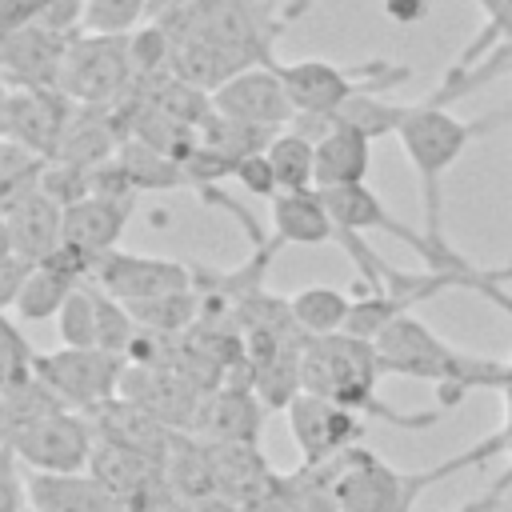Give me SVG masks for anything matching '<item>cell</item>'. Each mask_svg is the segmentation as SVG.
Wrapping results in <instances>:
<instances>
[{"label": "cell", "instance_id": "ac0fdd59", "mask_svg": "<svg viewBox=\"0 0 512 512\" xmlns=\"http://www.w3.org/2000/svg\"><path fill=\"white\" fill-rule=\"evenodd\" d=\"M124 140H128V132H124L116 108H84V104H76V112H72L52 160H64V164L96 172L100 164H108L120 152Z\"/></svg>", "mask_w": 512, "mask_h": 512}, {"label": "cell", "instance_id": "d6986e66", "mask_svg": "<svg viewBox=\"0 0 512 512\" xmlns=\"http://www.w3.org/2000/svg\"><path fill=\"white\" fill-rule=\"evenodd\" d=\"M136 204L128 200H108V196H88L72 208H64V244L88 252V256H108L116 252V240L128 224Z\"/></svg>", "mask_w": 512, "mask_h": 512}, {"label": "cell", "instance_id": "603a6c76", "mask_svg": "<svg viewBox=\"0 0 512 512\" xmlns=\"http://www.w3.org/2000/svg\"><path fill=\"white\" fill-rule=\"evenodd\" d=\"M272 232L280 244H328L336 240V224L324 208V196L312 192H280L272 200Z\"/></svg>", "mask_w": 512, "mask_h": 512}, {"label": "cell", "instance_id": "60d3db41", "mask_svg": "<svg viewBox=\"0 0 512 512\" xmlns=\"http://www.w3.org/2000/svg\"><path fill=\"white\" fill-rule=\"evenodd\" d=\"M508 488H512V468L492 484V488H484L480 496H472L468 504H460L456 512H496L500 504H504V496H508Z\"/></svg>", "mask_w": 512, "mask_h": 512}, {"label": "cell", "instance_id": "4316f807", "mask_svg": "<svg viewBox=\"0 0 512 512\" xmlns=\"http://www.w3.org/2000/svg\"><path fill=\"white\" fill-rule=\"evenodd\" d=\"M112 160H116V168L124 172V180H128L136 192H168V188H184V184H188L180 160L156 152L152 144H144V140H136V136H128Z\"/></svg>", "mask_w": 512, "mask_h": 512}, {"label": "cell", "instance_id": "1f68e13d", "mask_svg": "<svg viewBox=\"0 0 512 512\" xmlns=\"http://www.w3.org/2000/svg\"><path fill=\"white\" fill-rule=\"evenodd\" d=\"M60 348H100V320H96V292L92 284H80L68 304L56 316Z\"/></svg>", "mask_w": 512, "mask_h": 512}, {"label": "cell", "instance_id": "277c9868", "mask_svg": "<svg viewBox=\"0 0 512 512\" xmlns=\"http://www.w3.org/2000/svg\"><path fill=\"white\" fill-rule=\"evenodd\" d=\"M472 452H460L428 472H400L384 464L368 448H348L340 456V476H336V512H412L416 496L432 488L440 476H452L460 468H472Z\"/></svg>", "mask_w": 512, "mask_h": 512}, {"label": "cell", "instance_id": "ba28073f", "mask_svg": "<svg viewBox=\"0 0 512 512\" xmlns=\"http://www.w3.org/2000/svg\"><path fill=\"white\" fill-rule=\"evenodd\" d=\"M4 448L28 472H88L96 452V428L84 412H60L16 436H4Z\"/></svg>", "mask_w": 512, "mask_h": 512}, {"label": "cell", "instance_id": "d590c367", "mask_svg": "<svg viewBox=\"0 0 512 512\" xmlns=\"http://www.w3.org/2000/svg\"><path fill=\"white\" fill-rule=\"evenodd\" d=\"M36 268H40L36 260H28L12 248H0V308L4 312H12V304L20 300V292H24V284L32 280Z\"/></svg>", "mask_w": 512, "mask_h": 512}, {"label": "cell", "instance_id": "4fadbf2b", "mask_svg": "<svg viewBox=\"0 0 512 512\" xmlns=\"http://www.w3.org/2000/svg\"><path fill=\"white\" fill-rule=\"evenodd\" d=\"M120 396L128 404L144 408L148 416H156L160 424H168L172 432H192L208 392L200 384H192L188 376L172 372V368H136V364H128L124 380H120Z\"/></svg>", "mask_w": 512, "mask_h": 512}, {"label": "cell", "instance_id": "836d02e7", "mask_svg": "<svg viewBox=\"0 0 512 512\" xmlns=\"http://www.w3.org/2000/svg\"><path fill=\"white\" fill-rule=\"evenodd\" d=\"M152 12V0H84V32L132 36V28Z\"/></svg>", "mask_w": 512, "mask_h": 512}, {"label": "cell", "instance_id": "cb8c5ba5", "mask_svg": "<svg viewBox=\"0 0 512 512\" xmlns=\"http://www.w3.org/2000/svg\"><path fill=\"white\" fill-rule=\"evenodd\" d=\"M208 444V440H204ZM212 452V472H216V492L244 508L272 476L260 444H208Z\"/></svg>", "mask_w": 512, "mask_h": 512}, {"label": "cell", "instance_id": "7bdbcfd3", "mask_svg": "<svg viewBox=\"0 0 512 512\" xmlns=\"http://www.w3.org/2000/svg\"><path fill=\"white\" fill-rule=\"evenodd\" d=\"M312 4H316V0H292V4H284V8L276 12V16H280V24H288V20H296V16H304V12L312 8Z\"/></svg>", "mask_w": 512, "mask_h": 512}, {"label": "cell", "instance_id": "d4e9b609", "mask_svg": "<svg viewBox=\"0 0 512 512\" xmlns=\"http://www.w3.org/2000/svg\"><path fill=\"white\" fill-rule=\"evenodd\" d=\"M372 160V140L352 128H332L316 144V188H352L364 184Z\"/></svg>", "mask_w": 512, "mask_h": 512}, {"label": "cell", "instance_id": "83f0119b", "mask_svg": "<svg viewBox=\"0 0 512 512\" xmlns=\"http://www.w3.org/2000/svg\"><path fill=\"white\" fill-rule=\"evenodd\" d=\"M288 308H292V320L300 324V332L308 340H324V336L344 332L348 312H352V296H344L332 284H312V288H300L288 300Z\"/></svg>", "mask_w": 512, "mask_h": 512}, {"label": "cell", "instance_id": "e0dca14e", "mask_svg": "<svg viewBox=\"0 0 512 512\" xmlns=\"http://www.w3.org/2000/svg\"><path fill=\"white\" fill-rule=\"evenodd\" d=\"M88 420H92V428H96V440L116 444V448H128V452H140V456L156 460L160 468H164V460H168V452H172V440H176V432H172L168 424H160V420L148 416L144 408L128 404L124 396H116V400L92 408Z\"/></svg>", "mask_w": 512, "mask_h": 512}, {"label": "cell", "instance_id": "484cf974", "mask_svg": "<svg viewBox=\"0 0 512 512\" xmlns=\"http://www.w3.org/2000/svg\"><path fill=\"white\" fill-rule=\"evenodd\" d=\"M60 412H72V408H64V400H60L36 372L12 376V380L0 384L4 436H16V432H24V428H32V424H40V420H48V416H60Z\"/></svg>", "mask_w": 512, "mask_h": 512}, {"label": "cell", "instance_id": "7402d4cb", "mask_svg": "<svg viewBox=\"0 0 512 512\" xmlns=\"http://www.w3.org/2000/svg\"><path fill=\"white\" fill-rule=\"evenodd\" d=\"M92 480L116 500V508L124 512L148 484L164 480V468L140 452H128V448H116V444H104L96 440V452H92V464H88Z\"/></svg>", "mask_w": 512, "mask_h": 512}, {"label": "cell", "instance_id": "9a60e30c", "mask_svg": "<svg viewBox=\"0 0 512 512\" xmlns=\"http://www.w3.org/2000/svg\"><path fill=\"white\" fill-rule=\"evenodd\" d=\"M0 220H4L0 248H12V252H20V256H28L36 264H44L64 240V208L52 196H44L40 188L24 192L16 200H4L0 204Z\"/></svg>", "mask_w": 512, "mask_h": 512}, {"label": "cell", "instance_id": "ee69618b", "mask_svg": "<svg viewBox=\"0 0 512 512\" xmlns=\"http://www.w3.org/2000/svg\"><path fill=\"white\" fill-rule=\"evenodd\" d=\"M28 512H32V508H28Z\"/></svg>", "mask_w": 512, "mask_h": 512}, {"label": "cell", "instance_id": "7a4b0ae2", "mask_svg": "<svg viewBox=\"0 0 512 512\" xmlns=\"http://www.w3.org/2000/svg\"><path fill=\"white\" fill-rule=\"evenodd\" d=\"M380 376H384V368H380V356H376L372 340H356L348 332H336V336H324V340H308V348H304L300 384H304L308 396L332 400V404L352 408L360 416H380L384 424L408 428V432L412 428H432L440 420L436 412L404 416V412L388 408L376 396Z\"/></svg>", "mask_w": 512, "mask_h": 512}, {"label": "cell", "instance_id": "d6a6232c", "mask_svg": "<svg viewBox=\"0 0 512 512\" xmlns=\"http://www.w3.org/2000/svg\"><path fill=\"white\" fill-rule=\"evenodd\" d=\"M48 160L16 140H4L0 144V204L4 200H16L24 192H36L40 188V176H44Z\"/></svg>", "mask_w": 512, "mask_h": 512}, {"label": "cell", "instance_id": "6da1fadb", "mask_svg": "<svg viewBox=\"0 0 512 512\" xmlns=\"http://www.w3.org/2000/svg\"><path fill=\"white\" fill-rule=\"evenodd\" d=\"M376 356H380L384 376L432 380L440 388V404H448V408L460 404L464 392H472V388H504L508 384V364L444 344L416 312H408L384 328V336L376 340Z\"/></svg>", "mask_w": 512, "mask_h": 512}, {"label": "cell", "instance_id": "5bb4252c", "mask_svg": "<svg viewBox=\"0 0 512 512\" xmlns=\"http://www.w3.org/2000/svg\"><path fill=\"white\" fill-rule=\"evenodd\" d=\"M64 52H68V40L32 20L4 28V40H0L4 88H60Z\"/></svg>", "mask_w": 512, "mask_h": 512}, {"label": "cell", "instance_id": "4dcf8cb0", "mask_svg": "<svg viewBox=\"0 0 512 512\" xmlns=\"http://www.w3.org/2000/svg\"><path fill=\"white\" fill-rule=\"evenodd\" d=\"M76 288H80L76 280H68L64 272L40 264V268L32 272V280L24 284V292H20V300L12 304L8 316H16V320H32V324H36V320H56L60 308L68 304V296H72Z\"/></svg>", "mask_w": 512, "mask_h": 512}, {"label": "cell", "instance_id": "8fae6325", "mask_svg": "<svg viewBox=\"0 0 512 512\" xmlns=\"http://www.w3.org/2000/svg\"><path fill=\"white\" fill-rule=\"evenodd\" d=\"M212 108L228 120L256 124V128H276V132H284L296 120V104L284 88L280 64H256V68L232 76L228 84H220L212 92Z\"/></svg>", "mask_w": 512, "mask_h": 512}, {"label": "cell", "instance_id": "30bf717a", "mask_svg": "<svg viewBox=\"0 0 512 512\" xmlns=\"http://www.w3.org/2000/svg\"><path fill=\"white\" fill-rule=\"evenodd\" d=\"M92 284H100L108 296L124 304H136V300L196 288V268L168 260V256H148V252H108L100 256Z\"/></svg>", "mask_w": 512, "mask_h": 512}, {"label": "cell", "instance_id": "ab89813d", "mask_svg": "<svg viewBox=\"0 0 512 512\" xmlns=\"http://www.w3.org/2000/svg\"><path fill=\"white\" fill-rule=\"evenodd\" d=\"M380 8L392 24H420L432 12V0H380Z\"/></svg>", "mask_w": 512, "mask_h": 512}, {"label": "cell", "instance_id": "5b68a950", "mask_svg": "<svg viewBox=\"0 0 512 512\" xmlns=\"http://www.w3.org/2000/svg\"><path fill=\"white\" fill-rule=\"evenodd\" d=\"M136 84L132 36H96L80 32L68 40L60 92L84 108H116Z\"/></svg>", "mask_w": 512, "mask_h": 512}, {"label": "cell", "instance_id": "52a82bcc", "mask_svg": "<svg viewBox=\"0 0 512 512\" xmlns=\"http://www.w3.org/2000/svg\"><path fill=\"white\" fill-rule=\"evenodd\" d=\"M124 368L128 360L104 348H60L36 356V376L64 400V408L84 416L120 396Z\"/></svg>", "mask_w": 512, "mask_h": 512}, {"label": "cell", "instance_id": "8d00e7d4", "mask_svg": "<svg viewBox=\"0 0 512 512\" xmlns=\"http://www.w3.org/2000/svg\"><path fill=\"white\" fill-rule=\"evenodd\" d=\"M36 356H40V352H36L32 340L20 332V320H16V316H4V380L36 372Z\"/></svg>", "mask_w": 512, "mask_h": 512}, {"label": "cell", "instance_id": "f35d334b", "mask_svg": "<svg viewBox=\"0 0 512 512\" xmlns=\"http://www.w3.org/2000/svg\"><path fill=\"white\" fill-rule=\"evenodd\" d=\"M236 180H240L244 192H252V196H264V200H276V196H280V184H276V172H272L268 152L244 156L240 168H236Z\"/></svg>", "mask_w": 512, "mask_h": 512}, {"label": "cell", "instance_id": "74e56055", "mask_svg": "<svg viewBox=\"0 0 512 512\" xmlns=\"http://www.w3.org/2000/svg\"><path fill=\"white\" fill-rule=\"evenodd\" d=\"M32 24H40V28L56 32V36L72 40V36L84 32V0H48V4L32 16Z\"/></svg>", "mask_w": 512, "mask_h": 512}, {"label": "cell", "instance_id": "ffe728a7", "mask_svg": "<svg viewBox=\"0 0 512 512\" xmlns=\"http://www.w3.org/2000/svg\"><path fill=\"white\" fill-rule=\"evenodd\" d=\"M320 196H324V208H328V216H332V224H336V236L340 232H368V228H384V232H392V236H400L404 244H412V248H420L424 252V236H416V232H408L388 208H384V200L368 188V184H352V188H316Z\"/></svg>", "mask_w": 512, "mask_h": 512}, {"label": "cell", "instance_id": "2e32d148", "mask_svg": "<svg viewBox=\"0 0 512 512\" xmlns=\"http://www.w3.org/2000/svg\"><path fill=\"white\" fill-rule=\"evenodd\" d=\"M264 400L248 384H224L212 388L200 404V416L192 424L196 440L208 444H260L264 432Z\"/></svg>", "mask_w": 512, "mask_h": 512}, {"label": "cell", "instance_id": "f546056e", "mask_svg": "<svg viewBox=\"0 0 512 512\" xmlns=\"http://www.w3.org/2000/svg\"><path fill=\"white\" fill-rule=\"evenodd\" d=\"M268 160H272L280 192H312L316 188V144L296 136L292 128H284L268 144Z\"/></svg>", "mask_w": 512, "mask_h": 512}, {"label": "cell", "instance_id": "44dd1931", "mask_svg": "<svg viewBox=\"0 0 512 512\" xmlns=\"http://www.w3.org/2000/svg\"><path fill=\"white\" fill-rule=\"evenodd\" d=\"M32 512H120L92 472H28Z\"/></svg>", "mask_w": 512, "mask_h": 512}, {"label": "cell", "instance_id": "7c38bea8", "mask_svg": "<svg viewBox=\"0 0 512 512\" xmlns=\"http://www.w3.org/2000/svg\"><path fill=\"white\" fill-rule=\"evenodd\" d=\"M284 416H288V428H292V440H296L304 464H324V460L356 448L364 436L360 412L340 408L320 396H308V392H300Z\"/></svg>", "mask_w": 512, "mask_h": 512}, {"label": "cell", "instance_id": "f1b7e54d", "mask_svg": "<svg viewBox=\"0 0 512 512\" xmlns=\"http://www.w3.org/2000/svg\"><path fill=\"white\" fill-rule=\"evenodd\" d=\"M408 112H412V104H396V100H384V96H376V92H356V96L332 116V124H336V128H352V132L376 140V136L400 132V124L408 120Z\"/></svg>", "mask_w": 512, "mask_h": 512}, {"label": "cell", "instance_id": "b9f144b4", "mask_svg": "<svg viewBox=\"0 0 512 512\" xmlns=\"http://www.w3.org/2000/svg\"><path fill=\"white\" fill-rule=\"evenodd\" d=\"M192 512H240L232 500H224V496H212V500H204V504H192Z\"/></svg>", "mask_w": 512, "mask_h": 512}, {"label": "cell", "instance_id": "e575fe53", "mask_svg": "<svg viewBox=\"0 0 512 512\" xmlns=\"http://www.w3.org/2000/svg\"><path fill=\"white\" fill-rule=\"evenodd\" d=\"M40 192L52 196L60 208H72L80 200L92 196V168H76L64 160H48L44 176H40Z\"/></svg>", "mask_w": 512, "mask_h": 512}, {"label": "cell", "instance_id": "8992f818", "mask_svg": "<svg viewBox=\"0 0 512 512\" xmlns=\"http://www.w3.org/2000/svg\"><path fill=\"white\" fill-rule=\"evenodd\" d=\"M280 76H284V88L296 112L336 116L356 92H368V84L408 80V68H392L384 60H368L360 68H340L332 60H296V64H280Z\"/></svg>", "mask_w": 512, "mask_h": 512}, {"label": "cell", "instance_id": "9c48e42d", "mask_svg": "<svg viewBox=\"0 0 512 512\" xmlns=\"http://www.w3.org/2000/svg\"><path fill=\"white\" fill-rule=\"evenodd\" d=\"M72 112L76 104L60 88H4L0 128H4V140H16L40 152L44 160H52Z\"/></svg>", "mask_w": 512, "mask_h": 512}, {"label": "cell", "instance_id": "3957f363", "mask_svg": "<svg viewBox=\"0 0 512 512\" xmlns=\"http://www.w3.org/2000/svg\"><path fill=\"white\" fill-rule=\"evenodd\" d=\"M508 116H512V108H504L496 116H484V120H456L448 108H436L428 100L412 104V112H408V120L400 124L396 136H400V148H404L412 172L424 184V228H428L424 240L428 244H448L444 232H440V220H444V192H440V184H444L448 168L464 156V148L476 136H484L492 124H500Z\"/></svg>", "mask_w": 512, "mask_h": 512}]
</instances>
